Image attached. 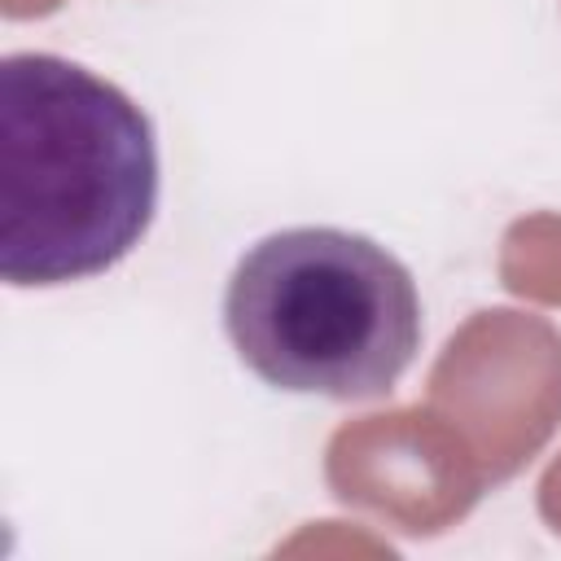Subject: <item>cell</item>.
<instances>
[{"label": "cell", "instance_id": "1", "mask_svg": "<svg viewBox=\"0 0 561 561\" xmlns=\"http://www.w3.org/2000/svg\"><path fill=\"white\" fill-rule=\"evenodd\" d=\"M158 210L145 110L57 53L0 61V280L53 289L110 272Z\"/></svg>", "mask_w": 561, "mask_h": 561}, {"label": "cell", "instance_id": "2", "mask_svg": "<svg viewBox=\"0 0 561 561\" xmlns=\"http://www.w3.org/2000/svg\"><path fill=\"white\" fill-rule=\"evenodd\" d=\"M224 329L272 390L377 399L421 351V294L373 237L285 228L237 259Z\"/></svg>", "mask_w": 561, "mask_h": 561}, {"label": "cell", "instance_id": "3", "mask_svg": "<svg viewBox=\"0 0 561 561\" xmlns=\"http://www.w3.org/2000/svg\"><path fill=\"white\" fill-rule=\"evenodd\" d=\"M447 425L460 421L486 482L517 473L561 421V333L539 316L478 311L430 377Z\"/></svg>", "mask_w": 561, "mask_h": 561}, {"label": "cell", "instance_id": "4", "mask_svg": "<svg viewBox=\"0 0 561 561\" xmlns=\"http://www.w3.org/2000/svg\"><path fill=\"white\" fill-rule=\"evenodd\" d=\"M329 482L346 504L390 513L403 530H438L460 517L486 482L434 412H386L342 425L329 443Z\"/></svg>", "mask_w": 561, "mask_h": 561}, {"label": "cell", "instance_id": "5", "mask_svg": "<svg viewBox=\"0 0 561 561\" xmlns=\"http://www.w3.org/2000/svg\"><path fill=\"white\" fill-rule=\"evenodd\" d=\"M66 0H0V9H4V18L9 22H26V18H44V13H53V9H61Z\"/></svg>", "mask_w": 561, "mask_h": 561}]
</instances>
